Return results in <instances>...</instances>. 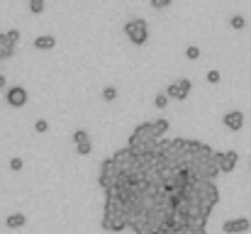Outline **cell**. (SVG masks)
I'll use <instances>...</instances> for the list:
<instances>
[{"label": "cell", "instance_id": "cell-15", "mask_svg": "<svg viewBox=\"0 0 251 234\" xmlns=\"http://www.w3.org/2000/svg\"><path fill=\"white\" fill-rule=\"evenodd\" d=\"M100 95H103V100H105V103H112V100L117 98V88H115V86H105Z\"/></svg>", "mask_w": 251, "mask_h": 234}, {"label": "cell", "instance_id": "cell-1", "mask_svg": "<svg viewBox=\"0 0 251 234\" xmlns=\"http://www.w3.org/2000/svg\"><path fill=\"white\" fill-rule=\"evenodd\" d=\"M161 139H163V137H159V134L154 132L151 122H142V125H137V127L132 129L127 146H132L134 151H151V149L159 146Z\"/></svg>", "mask_w": 251, "mask_h": 234}, {"label": "cell", "instance_id": "cell-4", "mask_svg": "<svg viewBox=\"0 0 251 234\" xmlns=\"http://www.w3.org/2000/svg\"><path fill=\"white\" fill-rule=\"evenodd\" d=\"M190 90H193L190 78H178V81H173V83L166 86V95H168L171 100H185V98L190 95Z\"/></svg>", "mask_w": 251, "mask_h": 234}, {"label": "cell", "instance_id": "cell-23", "mask_svg": "<svg viewBox=\"0 0 251 234\" xmlns=\"http://www.w3.org/2000/svg\"><path fill=\"white\" fill-rule=\"evenodd\" d=\"M249 171H251V163H249Z\"/></svg>", "mask_w": 251, "mask_h": 234}, {"label": "cell", "instance_id": "cell-8", "mask_svg": "<svg viewBox=\"0 0 251 234\" xmlns=\"http://www.w3.org/2000/svg\"><path fill=\"white\" fill-rule=\"evenodd\" d=\"M5 100H8L10 108H25L27 100H30V93H27V88H22V86H13V88H8Z\"/></svg>", "mask_w": 251, "mask_h": 234}, {"label": "cell", "instance_id": "cell-22", "mask_svg": "<svg viewBox=\"0 0 251 234\" xmlns=\"http://www.w3.org/2000/svg\"><path fill=\"white\" fill-rule=\"evenodd\" d=\"M3 88H8V78H5L3 73H0V90H3Z\"/></svg>", "mask_w": 251, "mask_h": 234}, {"label": "cell", "instance_id": "cell-5", "mask_svg": "<svg viewBox=\"0 0 251 234\" xmlns=\"http://www.w3.org/2000/svg\"><path fill=\"white\" fill-rule=\"evenodd\" d=\"M71 139H73V144H76V154H78V156H90L93 142H90V134H88L86 129H76V132L71 134Z\"/></svg>", "mask_w": 251, "mask_h": 234}, {"label": "cell", "instance_id": "cell-6", "mask_svg": "<svg viewBox=\"0 0 251 234\" xmlns=\"http://www.w3.org/2000/svg\"><path fill=\"white\" fill-rule=\"evenodd\" d=\"M239 163V154L234 149H227V151H217V166H219V173H232Z\"/></svg>", "mask_w": 251, "mask_h": 234}, {"label": "cell", "instance_id": "cell-3", "mask_svg": "<svg viewBox=\"0 0 251 234\" xmlns=\"http://www.w3.org/2000/svg\"><path fill=\"white\" fill-rule=\"evenodd\" d=\"M18 42H20V30H8V32H0V61L13 59L18 52Z\"/></svg>", "mask_w": 251, "mask_h": 234}, {"label": "cell", "instance_id": "cell-20", "mask_svg": "<svg viewBox=\"0 0 251 234\" xmlns=\"http://www.w3.org/2000/svg\"><path fill=\"white\" fill-rule=\"evenodd\" d=\"M35 132L47 134V132H49V122H47V120H37V122H35Z\"/></svg>", "mask_w": 251, "mask_h": 234}, {"label": "cell", "instance_id": "cell-7", "mask_svg": "<svg viewBox=\"0 0 251 234\" xmlns=\"http://www.w3.org/2000/svg\"><path fill=\"white\" fill-rule=\"evenodd\" d=\"M251 229V219L249 217H234V219H224L222 222V232L224 234H246Z\"/></svg>", "mask_w": 251, "mask_h": 234}, {"label": "cell", "instance_id": "cell-13", "mask_svg": "<svg viewBox=\"0 0 251 234\" xmlns=\"http://www.w3.org/2000/svg\"><path fill=\"white\" fill-rule=\"evenodd\" d=\"M229 27L236 30V32H241V30L246 27V18H244V15H232V18H229Z\"/></svg>", "mask_w": 251, "mask_h": 234}, {"label": "cell", "instance_id": "cell-10", "mask_svg": "<svg viewBox=\"0 0 251 234\" xmlns=\"http://www.w3.org/2000/svg\"><path fill=\"white\" fill-rule=\"evenodd\" d=\"M54 47H56V37H52V35H39L35 39V49H39V52H52Z\"/></svg>", "mask_w": 251, "mask_h": 234}, {"label": "cell", "instance_id": "cell-11", "mask_svg": "<svg viewBox=\"0 0 251 234\" xmlns=\"http://www.w3.org/2000/svg\"><path fill=\"white\" fill-rule=\"evenodd\" d=\"M25 224H27V215H22V212H13V215L5 217V227L8 229H20Z\"/></svg>", "mask_w": 251, "mask_h": 234}, {"label": "cell", "instance_id": "cell-9", "mask_svg": "<svg viewBox=\"0 0 251 234\" xmlns=\"http://www.w3.org/2000/svg\"><path fill=\"white\" fill-rule=\"evenodd\" d=\"M222 125H224L229 132H241V129H244V112H241V110H229V112H224Z\"/></svg>", "mask_w": 251, "mask_h": 234}, {"label": "cell", "instance_id": "cell-14", "mask_svg": "<svg viewBox=\"0 0 251 234\" xmlns=\"http://www.w3.org/2000/svg\"><path fill=\"white\" fill-rule=\"evenodd\" d=\"M44 10H47L44 0H30V13H32V15H42Z\"/></svg>", "mask_w": 251, "mask_h": 234}, {"label": "cell", "instance_id": "cell-19", "mask_svg": "<svg viewBox=\"0 0 251 234\" xmlns=\"http://www.w3.org/2000/svg\"><path fill=\"white\" fill-rule=\"evenodd\" d=\"M205 81H207L210 86H217V83L222 81V76H219V71H215V69H212V71H207V73H205Z\"/></svg>", "mask_w": 251, "mask_h": 234}, {"label": "cell", "instance_id": "cell-21", "mask_svg": "<svg viewBox=\"0 0 251 234\" xmlns=\"http://www.w3.org/2000/svg\"><path fill=\"white\" fill-rule=\"evenodd\" d=\"M8 166H10V171H22V159H20V156H13Z\"/></svg>", "mask_w": 251, "mask_h": 234}, {"label": "cell", "instance_id": "cell-17", "mask_svg": "<svg viewBox=\"0 0 251 234\" xmlns=\"http://www.w3.org/2000/svg\"><path fill=\"white\" fill-rule=\"evenodd\" d=\"M168 103H171V98H168L166 93H159V95L154 98V105H156L159 110H166V108H168Z\"/></svg>", "mask_w": 251, "mask_h": 234}, {"label": "cell", "instance_id": "cell-16", "mask_svg": "<svg viewBox=\"0 0 251 234\" xmlns=\"http://www.w3.org/2000/svg\"><path fill=\"white\" fill-rule=\"evenodd\" d=\"M200 54H202V52H200V47H195V44H190V47L185 49V59H188V61H197Z\"/></svg>", "mask_w": 251, "mask_h": 234}, {"label": "cell", "instance_id": "cell-2", "mask_svg": "<svg viewBox=\"0 0 251 234\" xmlns=\"http://www.w3.org/2000/svg\"><path fill=\"white\" fill-rule=\"evenodd\" d=\"M122 32H125V37H127L132 44H137V47H144V44L149 42V22L142 20V18H132V20H127Z\"/></svg>", "mask_w": 251, "mask_h": 234}, {"label": "cell", "instance_id": "cell-18", "mask_svg": "<svg viewBox=\"0 0 251 234\" xmlns=\"http://www.w3.org/2000/svg\"><path fill=\"white\" fill-rule=\"evenodd\" d=\"M149 5H151L154 10H166V8L173 5V0H149Z\"/></svg>", "mask_w": 251, "mask_h": 234}, {"label": "cell", "instance_id": "cell-12", "mask_svg": "<svg viewBox=\"0 0 251 234\" xmlns=\"http://www.w3.org/2000/svg\"><path fill=\"white\" fill-rule=\"evenodd\" d=\"M151 127H154V132H156L159 137H163V134L171 129V122H168L166 117H159V120H154V122H151Z\"/></svg>", "mask_w": 251, "mask_h": 234}]
</instances>
